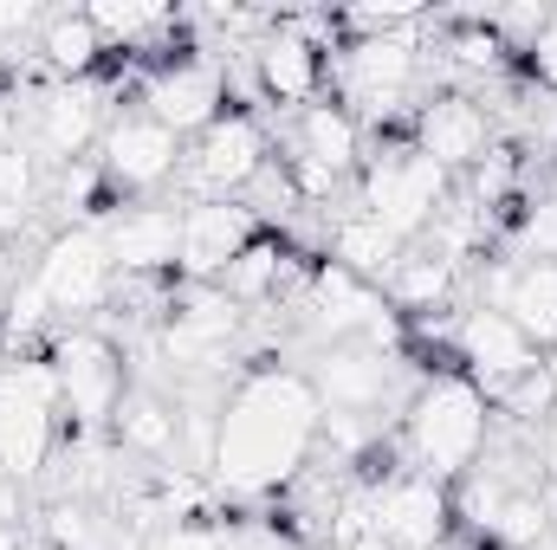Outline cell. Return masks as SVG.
Returning a JSON list of instances; mask_svg holds the SVG:
<instances>
[{"label": "cell", "instance_id": "1", "mask_svg": "<svg viewBox=\"0 0 557 550\" xmlns=\"http://www.w3.org/2000/svg\"><path fill=\"white\" fill-rule=\"evenodd\" d=\"M324 427V402L311 376L298 370H253L234 383L221 402V434H214V479L240 499L278 492L285 479L305 473L311 447Z\"/></svg>", "mask_w": 557, "mask_h": 550}, {"label": "cell", "instance_id": "2", "mask_svg": "<svg viewBox=\"0 0 557 550\" xmlns=\"http://www.w3.org/2000/svg\"><path fill=\"white\" fill-rule=\"evenodd\" d=\"M493 434V402L473 376H428L416 402L403 414V440L409 460L428 479H460L480 466V447Z\"/></svg>", "mask_w": 557, "mask_h": 550}, {"label": "cell", "instance_id": "3", "mask_svg": "<svg viewBox=\"0 0 557 550\" xmlns=\"http://www.w3.org/2000/svg\"><path fill=\"white\" fill-rule=\"evenodd\" d=\"M59 434V376L52 357H20L0 370V479L26 486L46 473Z\"/></svg>", "mask_w": 557, "mask_h": 550}, {"label": "cell", "instance_id": "4", "mask_svg": "<svg viewBox=\"0 0 557 550\" xmlns=\"http://www.w3.org/2000/svg\"><path fill=\"white\" fill-rule=\"evenodd\" d=\"M447 182H454V175H447L434 155H421L416 142H389L383 155L363 162V201H357V208L409 247V240H421V234L441 221Z\"/></svg>", "mask_w": 557, "mask_h": 550}, {"label": "cell", "instance_id": "5", "mask_svg": "<svg viewBox=\"0 0 557 550\" xmlns=\"http://www.w3.org/2000/svg\"><path fill=\"white\" fill-rule=\"evenodd\" d=\"M52 376H59V409L72 414L78 434L111 427L117 409H124V396H131L124 357H117V343L98 337V330H65L59 350H52Z\"/></svg>", "mask_w": 557, "mask_h": 550}, {"label": "cell", "instance_id": "6", "mask_svg": "<svg viewBox=\"0 0 557 550\" xmlns=\"http://www.w3.org/2000/svg\"><path fill=\"white\" fill-rule=\"evenodd\" d=\"M416 26H403V33H376V39H357L350 52H337V98H344V111L357 117H396L403 111V98H409V85H416Z\"/></svg>", "mask_w": 557, "mask_h": 550}, {"label": "cell", "instance_id": "7", "mask_svg": "<svg viewBox=\"0 0 557 550\" xmlns=\"http://www.w3.org/2000/svg\"><path fill=\"white\" fill-rule=\"evenodd\" d=\"M33 285H39L46 311H59V317H85V311H98V304L117 291V266H111L104 227H72V234H59V240L39 253Z\"/></svg>", "mask_w": 557, "mask_h": 550}, {"label": "cell", "instance_id": "8", "mask_svg": "<svg viewBox=\"0 0 557 550\" xmlns=\"http://www.w3.org/2000/svg\"><path fill=\"white\" fill-rule=\"evenodd\" d=\"M182 175L195 182V201H234L247 182L267 175V130L247 111H221L195 149H182Z\"/></svg>", "mask_w": 557, "mask_h": 550}, {"label": "cell", "instance_id": "9", "mask_svg": "<svg viewBox=\"0 0 557 550\" xmlns=\"http://www.w3.org/2000/svg\"><path fill=\"white\" fill-rule=\"evenodd\" d=\"M234 330H240V304H234L221 285H195V291H182V298L169 304V317H162V357H169L175 370H188V376L221 370Z\"/></svg>", "mask_w": 557, "mask_h": 550}, {"label": "cell", "instance_id": "10", "mask_svg": "<svg viewBox=\"0 0 557 550\" xmlns=\"http://www.w3.org/2000/svg\"><path fill=\"white\" fill-rule=\"evenodd\" d=\"M454 343H460L467 376H473L486 396H499L506 383H519V376H532V370L545 363V350H539L506 311H493V304H473V311L454 324Z\"/></svg>", "mask_w": 557, "mask_h": 550}, {"label": "cell", "instance_id": "11", "mask_svg": "<svg viewBox=\"0 0 557 550\" xmlns=\"http://www.w3.org/2000/svg\"><path fill=\"white\" fill-rule=\"evenodd\" d=\"M253 240H260V221L247 201H188L182 208V273L195 285H214Z\"/></svg>", "mask_w": 557, "mask_h": 550}, {"label": "cell", "instance_id": "12", "mask_svg": "<svg viewBox=\"0 0 557 550\" xmlns=\"http://www.w3.org/2000/svg\"><path fill=\"white\" fill-rule=\"evenodd\" d=\"M143 104H149V117L162 124V130H175V137H201L214 117H221V104H227V72L214 65V59H169L149 85H143Z\"/></svg>", "mask_w": 557, "mask_h": 550}, {"label": "cell", "instance_id": "13", "mask_svg": "<svg viewBox=\"0 0 557 550\" xmlns=\"http://www.w3.org/2000/svg\"><path fill=\"white\" fill-rule=\"evenodd\" d=\"M370 518H376V538L389 550H441L447 518H454V499H447L441 479L403 473V479H389V486L370 499Z\"/></svg>", "mask_w": 557, "mask_h": 550}, {"label": "cell", "instance_id": "14", "mask_svg": "<svg viewBox=\"0 0 557 550\" xmlns=\"http://www.w3.org/2000/svg\"><path fill=\"white\" fill-rule=\"evenodd\" d=\"M416 149L434 155L447 175L454 168H480L493 155V117H486V104L467 98V91H434L416 111Z\"/></svg>", "mask_w": 557, "mask_h": 550}, {"label": "cell", "instance_id": "15", "mask_svg": "<svg viewBox=\"0 0 557 550\" xmlns=\"http://www.w3.org/2000/svg\"><path fill=\"white\" fill-rule=\"evenodd\" d=\"M311 389H318L324 414H363L370 421V409H383L396 396V357H383L370 343H331L318 357Z\"/></svg>", "mask_w": 557, "mask_h": 550}, {"label": "cell", "instance_id": "16", "mask_svg": "<svg viewBox=\"0 0 557 550\" xmlns=\"http://www.w3.org/2000/svg\"><path fill=\"white\" fill-rule=\"evenodd\" d=\"M104 247H111V266L124 278H162L182 266V214L175 208H124L104 221Z\"/></svg>", "mask_w": 557, "mask_h": 550}, {"label": "cell", "instance_id": "17", "mask_svg": "<svg viewBox=\"0 0 557 550\" xmlns=\"http://www.w3.org/2000/svg\"><path fill=\"white\" fill-rule=\"evenodd\" d=\"M305 311H311V330L331 337V343H363V337L389 317V304H383L376 285H363L357 273H344V266H331V260L311 273Z\"/></svg>", "mask_w": 557, "mask_h": 550}, {"label": "cell", "instance_id": "18", "mask_svg": "<svg viewBox=\"0 0 557 550\" xmlns=\"http://www.w3.org/2000/svg\"><path fill=\"white\" fill-rule=\"evenodd\" d=\"M98 137V91L91 85H52V91H39V104H33V130H26V149L39 155V162H78L85 149Z\"/></svg>", "mask_w": 557, "mask_h": 550}, {"label": "cell", "instance_id": "19", "mask_svg": "<svg viewBox=\"0 0 557 550\" xmlns=\"http://www.w3.org/2000/svg\"><path fill=\"white\" fill-rule=\"evenodd\" d=\"M175 168H182V137L162 130L149 111L111 124V137H104V175L111 182H124V188H162Z\"/></svg>", "mask_w": 557, "mask_h": 550}, {"label": "cell", "instance_id": "20", "mask_svg": "<svg viewBox=\"0 0 557 550\" xmlns=\"http://www.w3.org/2000/svg\"><path fill=\"white\" fill-rule=\"evenodd\" d=\"M253 72H260V91L273 104H311L318 85H324V59H318V39L298 33L292 20H278L273 33L253 46Z\"/></svg>", "mask_w": 557, "mask_h": 550}, {"label": "cell", "instance_id": "21", "mask_svg": "<svg viewBox=\"0 0 557 550\" xmlns=\"http://www.w3.org/2000/svg\"><path fill=\"white\" fill-rule=\"evenodd\" d=\"M480 304L506 311L539 350H552L557 343V266H493Z\"/></svg>", "mask_w": 557, "mask_h": 550}, {"label": "cell", "instance_id": "22", "mask_svg": "<svg viewBox=\"0 0 557 550\" xmlns=\"http://www.w3.org/2000/svg\"><path fill=\"white\" fill-rule=\"evenodd\" d=\"M357 149H363V130H357V117L344 111V104H305V117H298V137H292V155H305V162H318V168H331L337 182L357 168Z\"/></svg>", "mask_w": 557, "mask_h": 550}, {"label": "cell", "instance_id": "23", "mask_svg": "<svg viewBox=\"0 0 557 550\" xmlns=\"http://www.w3.org/2000/svg\"><path fill=\"white\" fill-rule=\"evenodd\" d=\"M396 260H403V240H396L389 227H376L363 208H357V214H344V221L331 227V266L357 273L363 285L389 278V273H396Z\"/></svg>", "mask_w": 557, "mask_h": 550}, {"label": "cell", "instance_id": "24", "mask_svg": "<svg viewBox=\"0 0 557 550\" xmlns=\"http://www.w3.org/2000/svg\"><path fill=\"white\" fill-rule=\"evenodd\" d=\"M111 46L98 39V26L85 20V13H52L46 26H39V59H46V72L59 78V85H85V72L104 59Z\"/></svg>", "mask_w": 557, "mask_h": 550}, {"label": "cell", "instance_id": "25", "mask_svg": "<svg viewBox=\"0 0 557 550\" xmlns=\"http://www.w3.org/2000/svg\"><path fill=\"white\" fill-rule=\"evenodd\" d=\"M111 427H117V447H124V453H137V460H175V427H182V414L169 409L156 389H131Z\"/></svg>", "mask_w": 557, "mask_h": 550}, {"label": "cell", "instance_id": "26", "mask_svg": "<svg viewBox=\"0 0 557 550\" xmlns=\"http://www.w3.org/2000/svg\"><path fill=\"white\" fill-rule=\"evenodd\" d=\"M454 260H441L434 247H403V260H396V273L383 278V298L389 304H403V311H434V304H447V291H454Z\"/></svg>", "mask_w": 557, "mask_h": 550}, {"label": "cell", "instance_id": "27", "mask_svg": "<svg viewBox=\"0 0 557 550\" xmlns=\"http://www.w3.org/2000/svg\"><path fill=\"white\" fill-rule=\"evenodd\" d=\"M278 273H285V247H278V240H253V247L221 273V291H227L234 304H260V298L278 291Z\"/></svg>", "mask_w": 557, "mask_h": 550}, {"label": "cell", "instance_id": "28", "mask_svg": "<svg viewBox=\"0 0 557 550\" xmlns=\"http://www.w3.org/2000/svg\"><path fill=\"white\" fill-rule=\"evenodd\" d=\"M33 195H39V155L26 142L0 149V227H20L26 208H33Z\"/></svg>", "mask_w": 557, "mask_h": 550}, {"label": "cell", "instance_id": "29", "mask_svg": "<svg viewBox=\"0 0 557 550\" xmlns=\"http://www.w3.org/2000/svg\"><path fill=\"white\" fill-rule=\"evenodd\" d=\"M499 414H512V421H552L557 409V370L552 363H539L532 376H519V383H506L499 396H486Z\"/></svg>", "mask_w": 557, "mask_h": 550}, {"label": "cell", "instance_id": "30", "mask_svg": "<svg viewBox=\"0 0 557 550\" xmlns=\"http://www.w3.org/2000/svg\"><path fill=\"white\" fill-rule=\"evenodd\" d=\"M85 20L98 26V39L111 46V39H143V33H156V26H169V13L162 7H143V0H98V7H85Z\"/></svg>", "mask_w": 557, "mask_h": 550}, {"label": "cell", "instance_id": "31", "mask_svg": "<svg viewBox=\"0 0 557 550\" xmlns=\"http://www.w3.org/2000/svg\"><path fill=\"white\" fill-rule=\"evenodd\" d=\"M512 260H519V266H557V201H545V208H525V214H519Z\"/></svg>", "mask_w": 557, "mask_h": 550}, {"label": "cell", "instance_id": "32", "mask_svg": "<svg viewBox=\"0 0 557 550\" xmlns=\"http://www.w3.org/2000/svg\"><path fill=\"white\" fill-rule=\"evenodd\" d=\"M46 538H52V550H98V518L78 499H59L46 512Z\"/></svg>", "mask_w": 557, "mask_h": 550}, {"label": "cell", "instance_id": "33", "mask_svg": "<svg viewBox=\"0 0 557 550\" xmlns=\"http://www.w3.org/2000/svg\"><path fill=\"white\" fill-rule=\"evenodd\" d=\"M143 550H247L240 532H227V525H169V532H156Z\"/></svg>", "mask_w": 557, "mask_h": 550}, {"label": "cell", "instance_id": "34", "mask_svg": "<svg viewBox=\"0 0 557 550\" xmlns=\"http://www.w3.org/2000/svg\"><path fill=\"white\" fill-rule=\"evenodd\" d=\"M447 52H454V65L460 72H499V39H493V26L480 20V26H467V33H454L447 39Z\"/></svg>", "mask_w": 557, "mask_h": 550}, {"label": "cell", "instance_id": "35", "mask_svg": "<svg viewBox=\"0 0 557 550\" xmlns=\"http://www.w3.org/2000/svg\"><path fill=\"white\" fill-rule=\"evenodd\" d=\"M525 59H532V78H539V85L557 98V26H552V20H545V33L525 46Z\"/></svg>", "mask_w": 557, "mask_h": 550}, {"label": "cell", "instance_id": "36", "mask_svg": "<svg viewBox=\"0 0 557 550\" xmlns=\"http://www.w3.org/2000/svg\"><path fill=\"white\" fill-rule=\"evenodd\" d=\"M26 26H39V7H0V33H26Z\"/></svg>", "mask_w": 557, "mask_h": 550}, {"label": "cell", "instance_id": "37", "mask_svg": "<svg viewBox=\"0 0 557 550\" xmlns=\"http://www.w3.org/2000/svg\"><path fill=\"white\" fill-rule=\"evenodd\" d=\"M545 473L557 479V409H552V421H545Z\"/></svg>", "mask_w": 557, "mask_h": 550}, {"label": "cell", "instance_id": "38", "mask_svg": "<svg viewBox=\"0 0 557 550\" xmlns=\"http://www.w3.org/2000/svg\"><path fill=\"white\" fill-rule=\"evenodd\" d=\"M344 550H389V545H383L376 532H363V538H344Z\"/></svg>", "mask_w": 557, "mask_h": 550}, {"label": "cell", "instance_id": "39", "mask_svg": "<svg viewBox=\"0 0 557 550\" xmlns=\"http://www.w3.org/2000/svg\"><path fill=\"white\" fill-rule=\"evenodd\" d=\"M0 550H26V545H20V532H13V525H0Z\"/></svg>", "mask_w": 557, "mask_h": 550}, {"label": "cell", "instance_id": "40", "mask_svg": "<svg viewBox=\"0 0 557 550\" xmlns=\"http://www.w3.org/2000/svg\"><path fill=\"white\" fill-rule=\"evenodd\" d=\"M552 26H557V7H552Z\"/></svg>", "mask_w": 557, "mask_h": 550}]
</instances>
